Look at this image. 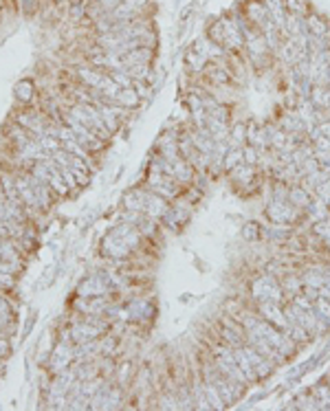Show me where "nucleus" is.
Returning <instances> with one entry per match:
<instances>
[{"label": "nucleus", "instance_id": "obj_5", "mask_svg": "<svg viewBox=\"0 0 330 411\" xmlns=\"http://www.w3.org/2000/svg\"><path fill=\"white\" fill-rule=\"evenodd\" d=\"M242 350H244L246 358L251 360V365H253V370H256L258 378H266V376L273 372V360H268L266 356H262L256 348H251V346L244 348V346H242Z\"/></svg>", "mask_w": 330, "mask_h": 411}, {"label": "nucleus", "instance_id": "obj_19", "mask_svg": "<svg viewBox=\"0 0 330 411\" xmlns=\"http://www.w3.org/2000/svg\"><path fill=\"white\" fill-rule=\"evenodd\" d=\"M302 284H304V282L297 280V277H288V280L284 282V290H290V292H293V290H300Z\"/></svg>", "mask_w": 330, "mask_h": 411}, {"label": "nucleus", "instance_id": "obj_23", "mask_svg": "<svg viewBox=\"0 0 330 411\" xmlns=\"http://www.w3.org/2000/svg\"><path fill=\"white\" fill-rule=\"evenodd\" d=\"M322 55H324V62H326V64L330 66V46H328V48H326V51H324Z\"/></svg>", "mask_w": 330, "mask_h": 411}, {"label": "nucleus", "instance_id": "obj_6", "mask_svg": "<svg viewBox=\"0 0 330 411\" xmlns=\"http://www.w3.org/2000/svg\"><path fill=\"white\" fill-rule=\"evenodd\" d=\"M260 312H262L264 316H266L268 324L278 326L280 330H286V326H288V319H286V314L278 308V304H271V302L260 304Z\"/></svg>", "mask_w": 330, "mask_h": 411}, {"label": "nucleus", "instance_id": "obj_11", "mask_svg": "<svg viewBox=\"0 0 330 411\" xmlns=\"http://www.w3.org/2000/svg\"><path fill=\"white\" fill-rule=\"evenodd\" d=\"M288 202H290V204H295L297 209H300V207H308V204H310V196H308V192H306V190L297 187V190L290 192Z\"/></svg>", "mask_w": 330, "mask_h": 411}, {"label": "nucleus", "instance_id": "obj_14", "mask_svg": "<svg viewBox=\"0 0 330 411\" xmlns=\"http://www.w3.org/2000/svg\"><path fill=\"white\" fill-rule=\"evenodd\" d=\"M302 124H304V121H302L300 119V114H286L284 116V119H282V130L284 132H300L302 130Z\"/></svg>", "mask_w": 330, "mask_h": 411}, {"label": "nucleus", "instance_id": "obj_7", "mask_svg": "<svg viewBox=\"0 0 330 411\" xmlns=\"http://www.w3.org/2000/svg\"><path fill=\"white\" fill-rule=\"evenodd\" d=\"M306 29L310 36H319V38H328V31H330V24L324 18L319 16H306Z\"/></svg>", "mask_w": 330, "mask_h": 411}, {"label": "nucleus", "instance_id": "obj_22", "mask_svg": "<svg viewBox=\"0 0 330 411\" xmlns=\"http://www.w3.org/2000/svg\"><path fill=\"white\" fill-rule=\"evenodd\" d=\"M244 156H246V163H256V146L246 148L244 150Z\"/></svg>", "mask_w": 330, "mask_h": 411}, {"label": "nucleus", "instance_id": "obj_17", "mask_svg": "<svg viewBox=\"0 0 330 411\" xmlns=\"http://www.w3.org/2000/svg\"><path fill=\"white\" fill-rule=\"evenodd\" d=\"M242 238H244V240H249V242L258 240V238H260V226H258L256 222H249V224L242 229Z\"/></svg>", "mask_w": 330, "mask_h": 411}, {"label": "nucleus", "instance_id": "obj_12", "mask_svg": "<svg viewBox=\"0 0 330 411\" xmlns=\"http://www.w3.org/2000/svg\"><path fill=\"white\" fill-rule=\"evenodd\" d=\"M312 306H315V312L330 326V302H328V299L326 297H317Z\"/></svg>", "mask_w": 330, "mask_h": 411}, {"label": "nucleus", "instance_id": "obj_24", "mask_svg": "<svg viewBox=\"0 0 330 411\" xmlns=\"http://www.w3.org/2000/svg\"><path fill=\"white\" fill-rule=\"evenodd\" d=\"M4 4H7V0H0V9H2V7H4Z\"/></svg>", "mask_w": 330, "mask_h": 411}, {"label": "nucleus", "instance_id": "obj_1", "mask_svg": "<svg viewBox=\"0 0 330 411\" xmlns=\"http://www.w3.org/2000/svg\"><path fill=\"white\" fill-rule=\"evenodd\" d=\"M251 295L258 304H280L282 302V288L278 286V282L273 277H260V280L253 282L251 286Z\"/></svg>", "mask_w": 330, "mask_h": 411}, {"label": "nucleus", "instance_id": "obj_21", "mask_svg": "<svg viewBox=\"0 0 330 411\" xmlns=\"http://www.w3.org/2000/svg\"><path fill=\"white\" fill-rule=\"evenodd\" d=\"M268 238H273V240H286V238H288V231H284V229H271V231H268Z\"/></svg>", "mask_w": 330, "mask_h": 411}, {"label": "nucleus", "instance_id": "obj_4", "mask_svg": "<svg viewBox=\"0 0 330 411\" xmlns=\"http://www.w3.org/2000/svg\"><path fill=\"white\" fill-rule=\"evenodd\" d=\"M244 18L249 20L253 26L262 29V26L266 24L268 20H271V16H268V9H266V4H264L262 0H251V2L244 7ZM260 33H262V31H260Z\"/></svg>", "mask_w": 330, "mask_h": 411}, {"label": "nucleus", "instance_id": "obj_8", "mask_svg": "<svg viewBox=\"0 0 330 411\" xmlns=\"http://www.w3.org/2000/svg\"><path fill=\"white\" fill-rule=\"evenodd\" d=\"M234 356H236V360H238V365H240L242 374H244V378H246V380H258V374H256V370H253L251 360L246 358V354H244V350H242V346H238V348L234 350Z\"/></svg>", "mask_w": 330, "mask_h": 411}, {"label": "nucleus", "instance_id": "obj_16", "mask_svg": "<svg viewBox=\"0 0 330 411\" xmlns=\"http://www.w3.org/2000/svg\"><path fill=\"white\" fill-rule=\"evenodd\" d=\"M284 7H286V14H295V16L306 14V7L302 4V0H284Z\"/></svg>", "mask_w": 330, "mask_h": 411}, {"label": "nucleus", "instance_id": "obj_9", "mask_svg": "<svg viewBox=\"0 0 330 411\" xmlns=\"http://www.w3.org/2000/svg\"><path fill=\"white\" fill-rule=\"evenodd\" d=\"M244 160V150L242 148H231L224 156V170H236Z\"/></svg>", "mask_w": 330, "mask_h": 411}, {"label": "nucleus", "instance_id": "obj_15", "mask_svg": "<svg viewBox=\"0 0 330 411\" xmlns=\"http://www.w3.org/2000/svg\"><path fill=\"white\" fill-rule=\"evenodd\" d=\"M315 396H317V400H319V404H322L324 409H330V387L317 385L315 387Z\"/></svg>", "mask_w": 330, "mask_h": 411}, {"label": "nucleus", "instance_id": "obj_10", "mask_svg": "<svg viewBox=\"0 0 330 411\" xmlns=\"http://www.w3.org/2000/svg\"><path fill=\"white\" fill-rule=\"evenodd\" d=\"M207 38L212 42H216V44L222 46V44H224V24H222V20H216V22H212V24H209Z\"/></svg>", "mask_w": 330, "mask_h": 411}, {"label": "nucleus", "instance_id": "obj_18", "mask_svg": "<svg viewBox=\"0 0 330 411\" xmlns=\"http://www.w3.org/2000/svg\"><path fill=\"white\" fill-rule=\"evenodd\" d=\"M244 136H246L244 126H242V124H236V126H234V143H236L234 148H240V143L244 141Z\"/></svg>", "mask_w": 330, "mask_h": 411}, {"label": "nucleus", "instance_id": "obj_3", "mask_svg": "<svg viewBox=\"0 0 330 411\" xmlns=\"http://www.w3.org/2000/svg\"><path fill=\"white\" fill-rule=\"evenodd\" d=\"M266 216L278 224H290L297 220V207L288 200H273L266 207Z\"/></svg>", "mask_w": 330, "mask_h": 411}, {"label": "nucleus", "instance_id": "obj_20", "mask_svg": "<svg viewBox=\"0 0 330 411\" xmlns=\"http://www.w3.org/2000/svg\"><path fill=\"white\" fill-rule=\"evenodd\" d=\"M222 338H227V341L231 343V346H234V348H238L240 346V338L238 336H236V332H231V330H227V328H224V330H222Z\"/></svg>", "mask_w": 330, "mask_h": 411}, {"label": "nucleus", "instance_id": "obj_13", "mask_svg": "<svg viewBox=\"0 0 330 411\" xmlns=\"http://www.w3.org/2000/svg\"><path fill=\"white\" fill-rule=\"evenodd\" d=\"M326 207H328V204L324 202V200H317V202H310L306 209H308V214H310V218H315V220H326V218H328Z\"/></svg>", "mask_w": 330, "mask_h": 411}, {"label": "nucleus", "instance_id": "obj_2", "mask_svg": "<svg viewBox=\"0 0 330 411\" xmlns=\"http://www.w3.org/2000/svg\"><path fill=\"white\" fill-rule=\"evenodd\" d=\"M216 363H218V370L222 372L227 378L236 380V382H242V385L246 382L244 374H242V370L238 365V360H236V356H234V350H227V348L216 350Z\"/></svg>", "mask_w": 330, "mask_h": 411}]
</instances>
